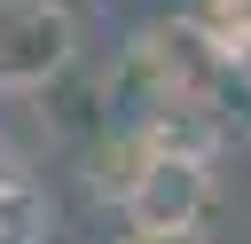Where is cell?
<instances>
[{
    "mask_svg": "<svg viewBox=\"0 0 251 244\" xmlns=\"http://www.w3.org/2000/svg\"><path fill=\"white\" fill-rule=\"evenodd\" d=\"M188 205H196V173H188V165H157V181L141 189V220H149V236H173V228L188 220Z\"/></svg>",
    "mask_w": 251,
    "mask_h": 244,
    "instance_id": "1",
    "label": "cell"
},
{
    "mask_svg": "<svg viewBox=\"0 0 251 244\" xmlns=\"http://www.w3.org/2000/svg\"><path fill=\"white\" fill-rule=\"evenodd\" d=\"M141 244H188V236H180V228H173V236H141Z\"/></svg>",
    "mask_w": 251,
    "mask_h": 244,
    "instance_id": "2",
    "label": "cell"
}]
</instances>
